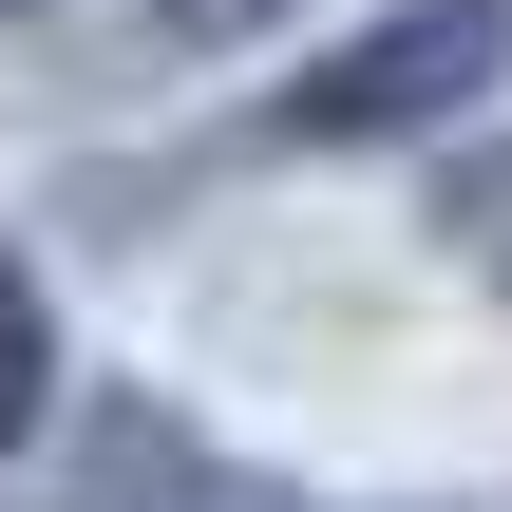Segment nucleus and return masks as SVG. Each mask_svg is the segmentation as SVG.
I'll use <instances>...</instances> for the list:
<instances>
[{"label":"nucleus","mask_w":512,"mask_h":512,"mask_svg":"<svg viewBox=\"0 0 512 512\" xmlns=\"http://www.w3.org/2000/svg\"><path fill=\"white\" fill-rule=\"evenodd\" d=\"M76 437H95V456H76L95 512H266L228 456H209V418H171V399H95Z\"/></svg>","instance_id":"2"},{"label":"nucleus","mask_w":512,"mask_h":512,"mask_svg":"<svg viewBox=\"0 0 512 512\" xmlns=\"http://www.w3.org/2000/svg\"><path fill=\"white\" fill-rule=\"evenodd\" d=\"M38 418H57V285L0 247V456H19Z\"/></svg>","instance_id":"4"},{"label":"nucleus","mask_w":512,"mask_h":512,"mask_svg":"<svg viewBox=\"0 0 512 512\" xmlns=\"http://www.w3.org/2000/svg\"><path fill=\"white\" fill-rule=\"evenodd\" d=\"M494 76H512V0H380L266 95V152H437L494 114Z\"/></svg>","instance_id":"1"},{"label":"nucleus","mask_w":512,"mask_h":512,"mask_svg":"<svg viewBox=\"0 0 512 512\" xmlns=\"http://www.w3.org/2000/svg\"><path fill=\"white\" fill-rule=\"evenodd\" d=\"M418 228H437V247H456V266L512 304V133H437V171H418Z\"/></svg>","instance_id":"3"},{"label":"nucleus","mask_w":512,"mask_h":512,"mask_svg":"<svg viewBox=\"0 0 512 512\" xmlns=\"http://www.w3.org/2000/svg\"><path fill=\"white\" fill-rule=\"evenodd\" d=\"M0 19H38V0H0Z\"/></svg>","instance_id":"5"}]
</instances>
